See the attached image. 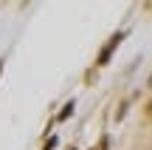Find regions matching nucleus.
Wrapping results in <instances>:
<instances>
[{
	"label": "nucleus",
	"mask_w": 152,
	"mask_h": 150,
	"mask_svg": "<svg viewBox=\"0 0 152 150\" xmlns=\"http://www.w3.org/2000/svg\"><path fill=\"white\" fill-rule=\"evenodd\" d=\"M121 37H124V34H113V40H110V43L102 48V54H99V65H104V62L110 60V54H113V51H115V45L121 43Z\"/></svg>",
	"instance_id": "1"
},
{
	"label": "nucleus",
	"mask_w": 152,
	"mask_h": 150,
	"mask_svg": "<svg viewBox=\"0 0 152 150\" xmlns=\"http://www.w3.org/2000/svg\"><path fill=\"white\" fill-rule=\"evenodd\" d=\"M73 113V105H68V108H62V113H59V119H68Z\"/></svg>",
	"instance_id": "2"
},
{
	"label": "nucleus",
	"mask_w": 152,
	"mask_h": 150,
	"mask_svg": "<svg viewBox=\"0 0 152 150\" xmlns=\"http://www.w3.org/2000/svg\"><path fill=\"white\" fill-rule=\"evenodd\" d=\"M54 145H56V139H48V145H45L42 150H51V147H54Z\"/></svg>",
	"instance_id": "3"
},
{
	"label": "nucleus",
	"mask_w": 152,
	"mask_h": 150,
	"mask_svg": "<svg viewBox=\"0 0 152 150\" xmlns=\"http://www.w3.org/2000/svg\"><path fill=\"white\" fill-rule=\"evenodd\" d=\"M0 74H3V60H0Z\"/></svg>",
	"instance_id": "4"
},
{
	"label": "nucleus",
	"mask_w": 152,
	"mask_h": 150,
	"mask_svg": "<svg viewBox=\"0 0 152 150\" xmlns=\"http://www.w3.org/2000/svg\"><path fill=\"white\" fill-rule=\"evenodd\" d=\"M149 88H152V74H149Z\"/></svg>",
	"instance_id": "5"
},
{
	"label": "nucleus",
	"mask_w": 152,
	"mask_h": 150,
	"mask_svg": "<svg viewBox=\"0 0 152 150\" xmlns=\"http://www.w3.org/2000/svg\"><path fill=\"white\" fill-rule=\"evenodd\" d=\"M149 113H152V102H149Z\"/></svg>",
	"instance_id": "6"
}]
</instances>
